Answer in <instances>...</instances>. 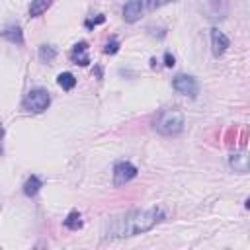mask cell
<instances>
[{"mask_svg": "<svg viewBox=\"0 0 250 250\" xmlns=\"http://www.w3.org/2000/svg\"><path fill=\"white\" fill-rule=\"evenodd\" d=\"M164 64H166V66H174V57H172L170 53L164 55Z\"/></svg>", "mask_w": 250, "mask_h": 250, "instance_id": "19", "label": "cell"}, {"mask_svg": "<svg viewBox=\"0 0 250 250\" xmlns=\"http://www.w3.org/2000/svg\"><path fill=\"white\" fill-rule=\"evenodd\" d=\"M162 217L164 215L160 209H143L113 217L105 227V238H125L146 232L152 227H156L162 221Z\"/></svg>", "mask_w": 250, "mask_h": 250, "instance_id": "1", "label": "cell"}, {"mask_svg": "<svg viewBox=\"0 0 250 250\" xmlns=\"http://www.w3.org/2000/svg\"><path fill=\"white\" fill-rule=\"evenodd\" d=\"M137 176V168L131 164V162H117L115 168H113V184L115 186H123L127 184L129 180H133Z\"/></svg>", "mask_w": 250, "mask_h": 250, "instance_id": "6", "label": "cell"}, {"mask_svg": "<svg viewBox=\"0 0 250 250\" xmlns=\"http://www.w3.org/2000/svg\"><path fill=\"white\" fill-rule=\"evenodd\" d=\"M246 207H248V209H250V197H248V199H246Z\"/></svg>", "mask_w": 250, "mask_h": 250, "instance_id": "20", "label": "cell"}, {"mask_svg": "<svg viewBox=\"0 0 250 250\" xmlns=\"http://www.w3.org/2000/svg\"><path fill=\"white\" fill-rule=\"evenodd\" d=\"M2 35H4V39H8L10 43H18V45L23 43V33H21V29H20V25H8Z\"/></svg>", "mask_w": 250, "mask_h": 250, "instance_id": "11", "label": "cell"}, {"mask_svg": "<svg viewBox=\"0 0 250 250\" xmlns=\"http://www.w3.org/2000/svg\"><path fill=\"white\" fill-rule=\"evenodd\" d=\"M229 166L238 174L250 172V152H232L229 156Z\"/></svg>", "mask_w": 250, "mask_h": 250, "instance_id": "7", "label": "cell"}, {"mask_svg": "<svg viewBox=\"0 0 250 250\" xmlns=\"http://www.w3.org/2000/svg\"><path fill=\"white\" fill-rule=\"evenodd\" d=\"M41 186H43V182H41L37 176H29V178L25 180V184H23V193L29 195V197H33V195L41 189Z\"/></svg>", "mask_w": 250, "mask_h": 250, "instance_id": "12", "label": "cell"}, {"mask_svg": "<svg viewBox=\"0 0 250 250\" xmlns=\"http://www.w3.org/2000/svg\"><path fill=\"white\" fill-rule=\"evenodd\" d=\"M186 125V119H184V113L178 111V109H164L156 119H154V129L160 133V135H178L182 133Z\"/></svg>", "mask_w": 250, "mask_h": 250, "instance_id": "2", "label": "cell"}, {"mask_svg": "<svg viewBox=\"0 0 250 250\" xmlns=\"http://www.w3.org/2000/svg\"><path fill=\"white\" fill-rule=\"evenodd\" d=\"M145 2V8L146 10H156V8H162L170 2H176V0H143Z\"/></svg>", "mask_w": 250, "mask_h": 250, "instance_id": "17", "label": "cell"}, {"mask_svg": "<svg viewBox=\"0 0 250 250\" xmlns=\"http://www.w3.org/2000/svg\"><path fill=\"white\" fill-rule=\"evenodd\" d=\"M53 0H31L29 4V14L31 16H41L49 6H51Z\"/></svg>", "mask_w": 250, "mask_h": 250, "instance_id": "15", "label": "cell"}, {"mask_svg": "<svg viewBox=\"0 0 250 250\" xmlns=\"http://www.w3.org/2000/svg\"><path fill=\"white\" fill-rule=\"evenodd\" d=\"M201 8L211 20H223L229 14V0H201Z\"/></svg>", "mask_w": 250, "mask_h": 250, "instance_id": "5", "label": "cell"}, {"mask_svg": "<svg viewBox=\"0 0 250 250\" xmlns=\"http://www.w3.org/2000/svg\"><path fill=\"white\" fill-rule=\"evenodd\" d=\"M55 57H57V51H55L53 47H49V45H41V47H39V59H41L43 62H51Z\"/></svg>", "mask_w": 250, "mask_h": 250, "instance_id": "16", "label": "cell"}, {"mask_svg": "<svg viewBox=\"0 0 250 250\" xmlns=\"http://www.w3.org/2000/svg\"><path fill=\"white\" fill-rule=\"evenodd\" d=\"M229 45H230V41H229V37L223 31H219L217 27L211 29V49H213V55L215 57H221L227 51Z\"/></svg>", "mask_w": 250, "mask_h": 250, "instance_id": "8", "label": "cell"}, {"mask_svg": "<svg viewBox=\"0 0 250 250\" xmlns=\"http://www.w3.org/2000/svg\"><path fill=\"white\" fill-rule=\"evenodd\" d=\"M172 86L176 92L184 94V96H189V98H195L197 92H199V84L193 76H186V74H178L174 80H172Z\"/></svg>", "mask_w": 250, "mask_h": 250, "instance_id": "4", "label": "cell"}, {"mask_svg": "<svg viewBox=\"0 0 250 250\" xmlns=\"http://www.w3.org/2000/svg\"><path fill=\"white\" fill-rule=\"evenodd\" d=\"M70 61L74 64H80V66H86L90 62V57H88V43H76L70 51Z\"/></svg>", "mask_w": 250, "mask_h": 250, "instance_id": "10", "label": "cell"}, {"mask_svg": "<svg viewBox=\"0 0 250 250\" xmlns=\"http://www.w3.org/2000/svg\"><path fill=\"white\" fill-rule=\"evenodd\" d=\"M57 84L62 88V90H72L76 86V78L70 74V72H62L57 76Z\"/></svg>", "mask_w": 250, "mask_h": 250, "instance_id": "13", "label": "cell"}, {"mask_svg": "<svg viewBox=\"0 0 250 250\" xmlns=\"http://www.w3.org/2000/svg\"><path fill=\"white\" fill-rule=\"evenodd\" d=\"M143 10H145V2L143 0H129L123 6V20L133 23V21H137L141 18Z\"/></svg>", "mask_w": 250, "mask_h": 250, "instance_id": "9", "label": "cell"}, {"mask_svg": "<svg viewBox=\"0 0 250 250\" xmlns=\"http://www.w3.org/2000/svg\"><path fill=\"white\" fill-rule=\"evenodd\" d=\"M117 49H119V43H117V39H113L111 43H107V45L104 47V51H105V53H117Z\"/></svg>", "mask_w": 250, "mask_h": 250, "instance_id": "18", "label": "cell"}, {"mask_svg": "<svg viewBox=\"0 0 250 250\" xmlns=\"http://www.w3.org/2000/svg\"><path fill=\"white\" fill-rule=\"evenodd\" d=\"M64 227L70 229V230H78V229L82 227V217H80V213H78V211H70L68 217L64 219Z\"/></svg>", "mask_w": 250, "mask_h": 250, "instance_id": "14", "label": "cell"}, {"mask_svg": "<svg viewBox=\"0 0 250 250\" xmlns=\"http://www.w3.org/2000/svg\"><path fill=\"white\" fill-rule=\"evenodd\" d=\"M49 104H51V96H49V92L45 88H33L23 98V107L27 111H31V113L45 111L49 107Z\"/></svg>", "mask_w": 250, "mask_h": 250, "instance_id": "3", "label": "cell"}]
</instances>
